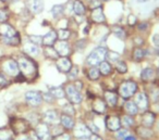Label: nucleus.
I'll use <instances>...</instances> for the list:
<instances>
[{"instance_id": "nucleus-4", "label": "nucleus", "mask_w": 159, "mask_h": 140, "mask_svg": "<svg viewBox=\"0 0 159 140\" xmlns=\"http://www.w3.org/2000/svg\"><path fill=\"white\" fill-rule=\"evenodd\" d=\"M64 92H66V98L69 99L72 104H79L82 102V94L80 92V90L76 89L74 84H68L64 87Z\"/></svg>"}, {"instance_id": "nucleus-34", "label": "nucleus", "mask_w": 159, "mask_h": 140, "mask_svg": "<svg viewBox=\"0 0 159 140\" xmlns=\"http://www.w3.org/2000/svg\"><path fill=\"white\" fill-rule=\"evenodd\" d=\"M87 75H89V78L91 79V81H97L100 76V72L96 66H92L89 70V74Z\"/></svg>"}, {"instance_id": "nucleus-35", "label": "nucleus", "mask_w": 159, "mask_h": 140, "mask_svg": "<svg viewBox=\"0 0 159 140\" xmlns=\"http://www.w3.org/2000/svg\"><path fill=\"white\" fill-rule=\"evenodd\" d=\"M112 32L118 38H120V39H124V38H125V36H126L124 29L122 28V27H120V26H113L112 27Z\"/></svg>"}, {"instance_id": "nucleus-22", "label": "nucleus", "mask_w": 159, "mask_h": 140, "mask_svg": "<svg viewBox=\"0 0 159 140\" xmlns=\"http://www.w3.org/2000/svg\"><path fill=\"white\" fill-rule=\"evenodd\" d=\"M105 101L110 107H116L118 103V94L113 91H106L104 94Z\"/></svg>"}, {"instance_id": "nucleus-54", "label": "nucleus", "mask_w": 159, "mask_h": 140, "mask_svg": "<svg viewBox=\"0 0 159 140\" xmlns=\"http://www.w3.org/2000/svg\"><path fill=\"white\" fill-rule=\"evenodd\" d=\"M7 85V78L3 74H0V86Z\"/></svg>"}, {"instance_id": "nucleus-44", "label": "nucleus", "mask_w": 159, "mask_h": 140, "mask_svg": "<svg viewBox=\"0 0 159 140\" xmlns=\"http://www.w3.org/2000/svg\"><path fill=\"white\" fill-rule=\"evenodd\" d=\"M63 113L73 116L75 114V111H74V109H73V107L71 104H66L63 107Z\"/></svg>"}, {"instance_id": "nucleus-12", "label": "nucleus", "mask_w": 159, "mask_h": 140, "mask_svg": "<svg viewBox=\"0 0 159 140\" xmlns=\"http://www.w3.org/2000/svg\"><path fill=\"white\" fill-rule=\"evenodd\" d=\"M134 103L139 110H147L148 107V98L144 92H137L134 97Z\"/></svg>"}, {"instance_id": "nucleus-38", "label": "nucleus", "mask_w": 159, "mask_h": 140, "mask_svg": "<svg viewBox=\"0 0 159 140\" xmlns=\"http://www.w3.org/2000/svg\"><path fill=\"white\" fill-rule=\"evenodd\" d=\"M63 10H64L63 6L58 5V6H55V7L52 8L51 12H52V15L55 16V18H59V16L62 15V13H63Z\"/></svg>"}, {"instance_id": "nucleus-8", "label": "nucleus", "mask_w": 159, "mask_h": 140, "mask_svg": "<svg viewBox=\"0 0 159 140\" xmlns=\"http://www.w3.org/2000/svg\"><path fill=\"white\" fill-rule=\"evenodd\" d=\"M25 100L32 107H37L40 103L43 102V96L42 92L39 91H34V90H31V91H27L25 94Z\"/></svg>"}, {"instance_id": "nucleus-15", "label": "nucleus", "mask_w": 159, "mask_h": 140, "mask_svg": "<svg viewBox=\"0 0 159 140\" xmlns=\"http://www.w3.org/2000/svg\"><path fill=\"white\" fill-rule=\"evenodd\" d=\"M91 19H92V21L95 23H105L106 18H105V14H104V11H102V7L92 9Z\"/></svg>"}, {"instance_id": "nucleus-53", "label": "nucleus", "mask_w": 159, "mask_h": 140, "mask_svg": "<svg viewBox=\"0 0 159 140\" xmlns=\"http://www.w3.org/2000/svg\"><path fill=\"white\" fill-rule=\"evenodd\" d=\"M91 8L92 9H95V8H98V7H100V2H99V0H93L91 2Z\"/></svg>"}, {"instance_id": "nucleus-43", "label": "nucleus", "mask_w": 159, "mask_h": 140, "mask_svg": "<svg viewBox=\"0 0 159 140\" xmlns=\"http://www.w3.org/2000/svg\"><path fill=\"white\" fill-rule=\"evenodd\" d=\"M9 13L6 9H0V23H6V21L8 20Z\"/></svg>"}, {"instance_id": "nucleus-50", "label": "nucleus", "mask_w": 159, "mask_h": 140, "mask_svg": "<svg viewBox=\"0 0 159 140\" xmlns=\"http://www.w3.org/2000/svg\"><path fill=\"white\" fill-rule=\"evenodd\" d=\"M128 21H129V22H128L129 24H130L131 26H133V25L136 23V16H134L133 14H130V15H129V18H128Z\"/></svg>"}, {"instance_id": "nucleus-1", "label": "nucleus", "mask_w": 159, "mask_h": 140, "mask_svg": "<svg viewBox=\"0 0 159 140\" xmlns=\"http://www.w3.org/2000/svg\"><path fill=\"white\" fill-rule=\"evenodd\" d=\"M19 68L21 71V74L26 78V77H33L37 73V68L35 63L27 57H20L18 60Z\"/></svg>"}, {"instance_id": "nucleus-41", "label": "nucleus", "mask_w": 159, "mask_h": 140, "mask_svg": "<svg viewBox=\"0 0 159 140\" xmlns=\"http://www.w3.org/2000/svg\"><path fill=\"white\" fill-rule=\"evenodd\" d=\"M68 73H69V79H75L77 74H79V68H77V66H72Z\"/></svg>"}, {"instance_id": "nucleus-20", "label": "nucleus", "mask_w": 159, "mask_h": 140, "mask_svg": "<svg viewBox=\"0 0 159 140\" xmlns=\"http://www.w3.org/2000/svg\"><path fill=\"white\" fill-rule=\"evenodd\" d=\"M59 116H58V113L53 110H49L46 113L44 114V120L46 124H50V125H56L57 122L59 120Z\"/></svg>"}, {"instance_id": "nucleus-24", "label": "nucleus", "mask_w": 159, "mask_h": 140, "mask_svg": "<svg viewBox=\"0 0 159 140\" xmlns=\"http://www.w3.org/2000/svg\"><path fill=\"white\" fill-rule=\"evenodd\" d=\"M24 51H25V53L29 55H37L38 53L40 52L39 47H38L37 45L33 44V42H27L24 46Z\"/></svg>"}, {"instance_id": "nucleus-55", "label": "nucleus", "mask_w": 159, "mask_h": 140, "mask_svg": "<svg viewBox=\"0 0 159 140\" xmlns=\"http://www.w3.org/2000/svg\"><path fill=\"white\" fill-rule=\"evenodd\" d=\"M89 140H102V138L99 137L97 133H92V135L89 136Z\"/></svg>"}, {"instance_id": "nucleus-33", "label": "nucleus", "mask_w": 159, "mask_h": 140, "mask_svg": "<svg viewBox=\"0 0 159 140\" xmlns=\"http://www.w3.org/2000/svg\"><path fill=\"white\" fill-rule=\"evenodd\" d=\"M144 57H145V51L142 48L137 47V48H135L134 50H133V59H134L135 61H137V62L142 61V60L144 59Z\"/></svg>"}, {"instance_id": "nucleus-18", "label": "nucleus", "mask_w": 159, "mask_h": 140, "mask_svg": "<svg viewBox=\"0 0 159 140\" xmlns=\"http://www.w3.org/2000/svg\"><path fill=\"white\" fill-rule=\"evenodd\" d=\"M60 123H61V126L66 129H72L75 126L73 117L66 113H62V115L60 116Z\"/></svg>"}, {"instance_id": "nucleus-6", "label": "nucleus", "mask_w": 159, "mask_h": 140, "mask_svg": "<svg viewBox=\"0 0 159 140\" xmlns=\"http://www.w3.org/2000/svg\"><path fill=\"white\" fill-rule=\"evenodd\" d=\"M11 127H12L13 133H18V135H22V133H25L26 131H29L30 124H29V122H26V120H23V118H16V120L12 122Z\"/></svg>"}, {"instance_id": "nucleus-30", "label": "nucleus", "mask_w": 159, "mask_h": 140, "mask_svg": "<svg viewBox=\"0 0 159 140\" xmlns=\"http://www.w3.org/2000/svg\"><path fill=\"white\" fill-rule=\"evenodd\" d=\"M45 55L49 59H52V60H57L59 58V55L58 52L56 51V49L53 48V46H48V47H45Z\"/></svg>"}, {"instance_id": "nucleus-5", "label": "nucleus", "mask_w": 159, "mask_h": 140, "mask_svg": "<svg viewBox=\"0 0 159 140\" xmlns=\"http://www.w3.org/2000/svg\"><path fill=\"white\" fill-rule=\"evenodd\" d=\"M2 70L6 74L10 76H18L20 74V68H19L18 61L13 59H7L2 63Z\"/></svg>"}, {"instance_id": "nucleus-11", "label": "nucleus", "mask_w": 159, "mask_h": 140, "mask_svg": "<svg viewBox=\"0 0 159 140\" xmlns=\"http://www.w3.org/2000/svg\"><path fill=\"white\" fill-rule=\"evenodd\" d=\"M105 123H106V127L111 131H117L118 129L121 128V122H120V118L118 116H107Z\"/></svg>"}, {"instance_id": "nucleus-3", "label": "nucleus", "mask_w": 159, "mask_h": 140, "mask_svg": "<svg viewBox=\"0 0 159 140\" xmlns=\"http://www.w3.org/2000/svg\"><path fill=\"white\" fill-rule=\"evenodd\" d=\"M137 91V85L135 81H125L119 86V94L124 99H129L133 97Z\"/></svg>"}, {"instance_id": "nucleus-19", "label": "nucleus", "mask_w": 159, "mask_h": 140, "mask_svg": "<svg viewBox=\"0 0 159 140\" xmlns=\"http://www.w3.org/2000/svg\"><path fill=\"white\" fill-rule=\"evenodd\" d=\"M92 107H93V111L96 112L97 114H102L106 111V103L102 99L100 98H95L92 103Z\"/></svg>"}, {"instance_id": "nucleus-36", "label": "nucleus", "mask_w": 159, "mask_h": 140, "mask_svg": "<svg viewBox=\"0 0 159 140\" xmlns=\"http://www.w3.org/2000/svg\"><path fill=\"white\" fill-rule=\"evenodd\" d=\"M57 35H58V39H59V40H66L69 37H70L71 33H70V31H69V29L61 28L57 33Z\"/></svg>"}, {"instance_id": "nucleus-57", "label": "nucleus", "mask_w": 159, "mask_h": 140, "mask_svg": "<svg viewBox=\"0 0 159 140\" xmlns=\"http://www.w3.org/2000/svg\"><path fill=\"white\" fill-rule=\"evenodd\" d=\"M154 42H155V44H156L157 46H159V36L158 35L154 36Z\"/></svg>"}, {"instance_id": "nucleus-10", "label": "nucleus", "mask_w": 159, "mask_h": 140, "mask_svg": "<svg viewBox=\"0 0 159 140\" xmlns=\"http://www.w3.org/2000/svg\"><path fill=\"white\" fill-rule=\"evenodd\" d=\"M56 65H57V68L61 73H68L71 70V68H72V63H71L70 59L66 57L58 58L57 62H56Z\"/></svg>"}, {"instance_id": "nucleus-59", "label": "nucleus", "mask_w": 159, "mask_h": 140, "mask_svg": "<svg viewBox=\"0 0 159 140\" xmlns=\"http://www.w3.org/2000/svg\"><path fill=\"white\" fill-rule=\"evenodd\" d=\"M18 140H29V137H26V136H20V137L18 138Z\"/></svg>"}, {"instance_id": "nucleus-7", "label": "nucleus", "mask_w": 159, "mask_h": 140, "mask_svg": "<svg viewBox=\"0 0 159 140\" xmlns=\"http://www.w3.org/2000/svg\"><path fill=\"white\" fill-rule=\"evenodd\" d=\"M36 135L39 137L40 140H52V135H51V131L49 126L46 123H40L36 126L35 129Z\"/></svg>"}, {"instance_id": "nucleus-60", "label": "nucleus", "mask_w": 159, "mask_h": 140, "mask_svg": "<svg viewBox=\"0 0 159 140\" xmlns=\"http://www.w3.org/2000/svg\"><path fill=\"white\" fill-rule=\"evenodd\" d=\"M77 140H89V138H79Z\"/></svg>"}, {"instance_id": "nucleus-14", "label": "nucleus", "mask_w": 159, "mask_h": 140, "mask_svg": "<svg viewBox=\"0 0 159 140\" xmlns=\"http://www.w3.org/2000/svg\"><path fill=\"white\" fill-rule=\"evenodd\" d=\"M155 120H156V114L152 113V112L146 111L145 113L142 115V125L145 127H150L155 124Z\"/></svg>"}, {"instance_id": "nucleus-39", "label": "nucleus", "mask_w": 159, "mask_h": 140, "mask_svg": "<svg viewBox=\"0 0 159 140\" xmlns=\"http://www.w3.org/2000/svg\"><path fill=\"white\" fill-rule=\"evenodd\" d=\"M129 136V130L124 127V128H120L118 129L117 131H116V137L118 138V139H124L125 137H128Z\"/></svg>"}, {"instance_id": "nucleus-52", "label": "nucleus", "mask_w": 159, "mask_h": 140, "mask_svg": "<svg viewBox=\"0 0 159 140\" xmlns=\"http://www.w3.org/2000/svg\"><path fill=\"white\" fill-rule=\"evenodd\" d=\"M86 44H87V42L86 40H80L79 42L76 44V46H77V49H84L85 48V46H86Z\"/></svg>"}, {"instance_id": "nucleus-51", "label": "nucleus", "mask_w": 159, "mask_h": 140, "mask_svg": "<svg viewBox=\"0 0 159 140\" xmlns=\"http://www.w3.org/2000/svg\"><path fill=\"white\" fill-rule=\"evenodd\" d=\"M148 23L147 22H143V23H139V31H146V29H148Z\"/></svg>"}, {"instance_id": "nucleus-56", "label": "nucleus", "mask_w": 159, "mask_h": 140, "mask_svg": "<svg viewBox=\"0 0 159 140\" xmlns=\"http://www.w3.org/2000/svg\"><path fill=\"white\" fill-rule=\"evenodd\" d=\"M29 140H40V139H39V137L36 135V133H32L29 137Z\"/></svg>"}, {"instance_id": "nucleus-16", "label": "nucleus", "mask_w": 159, "mask_h": 140, "mask_svg": "<svg viewBox=\"0 0 159 140\" xmlns=\"http://www.w3.org/2000/svg\"><path fill=\"white\" fill-rule=\"evenodd\" d=\"M16 31L7 23H0V35L2 37H12L16 35Z\"/></svg>"}, {"instance_id": "nucleus-29", "label": "nucleus", "mask_w": 159, "mask_h": 140, "mask_svg": "<svg viewBox=\"0 0 159 140\" xmlns=\"http://www.w3.org/2000/svg\"><path fill=\"white\" fill-rule=\"evenodd\" d=\"M2 42L6 45H9V46H18V45H20L21 40L19 35L16 34V35L12 36V37H2Z\"/></svg>"}, {"instance_id": "nucleus-9", "label": "nucleus", "mask_w": 159, "mask_h": 140, "mask_svg": "<svg viewBox=\"0 0 159 140\" xmlns=\"http://www.w3.org/2000/svg\"><path fill=\"white\" fill-rule=\"evenodd\" d=\"M91 135H92V131L89 130L87 125L80 123V124L74 126V136L76 138H89Z\"/></svg>"}, {"instance_id": "nucleus-2", "label": "nucleus", "mask_w": 159, "mask_h": 140, "mask_svg": "<svg viewBox=\"0 0 159 140\" xmlns=\"http://www.w3.org/2000/svg\"><path fill=\"white\" fill-rule=\"evenodd\" d=\"M107 49L104 47H98V48L94 49L89 55L86 59V64H89V66H97L99 65V63H102V61H105L107 57Z\"/></svg>"}, {"instance_id": "nucleus-62", "label": "nucleus", "mask_w": 159, "mask_h": 140, "mask_svg": "<svg viewBox=\"0 0 159 140\" xmlns=\"http://www.w3.org/2000/svg\"><path fill=\"white\" fill-rule=\"evenodd\" d=\"M1 1H7V0H1Z\"/></svg>"}, {"instance_id": "nucleus-17", "label": "nucleus", "mask_w": 159, "mask_h": 140, "mask_svg": "<svg viewBox=\"0 0 159 140\" xmlns=\"http://www.w3.org/2000/svg\"><path fill=\"white\" fill-rule=\"evenodd\" d=\"M58 39V35H57V32L56 31H50L46 34V35L43 37V45L45 47H48V46H53L56 44Z\"/></svg>"}, {"instance_id": "nucleus-42", "label": "nucleus", "mask_w": 159, "mask_h": 140, "mask_svg": "<svg viewBox=\"0 0 159 140\" xmlns=\"http://www.w3.org/2000/svg\"><path fill=\"white\" fill-rule=\"evenodd\" d=\"M30 42H33L35 45H43V37L42 36H35V35H32L30 36Z\"/></svg>"}, {"instance_id": "nucleus-46", "label": "nucleus", "mask_w": 159, "mask_h": 140, "mask_svg": "<svg viewBox=\"0 0 159 140\" xmlns=\"http://www.w3.org/2000/svg\"><path fill=\"white\" fill-rule=\"evenodd\" d=\"M52 140H71V137L69 133H61L60 135L58 136H55Z\"/></svg>"}, {"instance_id": "nucleus-23", "label": "nucleus", "mask_w": 159, "mask_h": 140, "mask_svg": "<svg viewBox=\"0 0 159 140\" xmlns=\"http://www.w3.org/2000/svg\"><path fill=\"white\" fill-rule=\"evenodd\" d=\"M124 111L128 113V115L134 116L139 113V107H136V104L134 103V101H126L123 105Z\"/></svg>"}, {"instance_id": "nucleus-40", "label": "nucleus", "mask_w": 159, "mask_h": 140, "mask_svg": "<svg viewBox=\"0 0 159 140\" xmlns=\"http://www.w3.org/2000/svg\"><path fill=\"white\" fill-rule=\"evenodd\" d=\"M11 133L7 129H0V140H10Z\"/></svg>"}, {"instance_id": "nucleus-58", "label": "nucleus", "mask_w": 159, "mask_h": 140, "mask_svg": "<svg viewBox=\"0 0 159 140\" xmlns=\"http://www.w3.org/2000/svg\"><path fill=\"white\" fill-rule=\"evenodd\" d=\"M123 140H136V138L133 137V136H128V137H125Z\"/></svg>"}, {"instance_id": "nucleus-27", "label": "nucleus", "mask_w": 159, "mask_h": 140, "mask_svg": "<svg viewBox=\"0 0 159 140\" xmlns=\"http://www.w3.org/2000/svg\"><path fill=\"white\" fill-rule=\"evenodd\" d=\"M99 72L102 75H104V76H108V75L111 74V71H112V68H111V65L109 62L107 61H102V63H99Z\"/></svg>"}, {"instance_id": "nucleus-21", "label": "nucleus", "mask_w": 159, "mask_h": 140, "mask_svg": "<svg viewBox=\"0 0 159 140\" xmlns=\"http://www.w3.org/2000/svg\"><path fill=\"white\" fill-rule=\"evenodd\" d=\"M29 7L33 13H40L44 9L43 0H29Z\"/></svg>"}, {"instance_id": "nucleus-37", "label": "nucleus", "mask_w": 159, "mask_h": 140, "mask_svg": "<svg viewBox=\"0 0 159 140\" xmlns=\"http://www.w3.org/2000/svg\"><path fill=\"white\" fill-rule=\"evenodd\" d=\"M116 68H117V71L120 74H124V73H126V71H128L126 63L123 61H118L117 63H116Z\"/></svg>"}, {"instance_id": "nucleus-47", "label": "nucleus", "mask_w": 159, "mask_h": 140, "mask_svg": "<svg viewBox=\"0 0 159 140\" xmlns=\"http://www.w3.org/2000/svg\"><path fill=\"white\" fill-rule=\"evenodd\" d=\"M42 96H43V100H45V101H47V102H49V103H51V102H53V96L50 94V92H48V94H42Z\"/></svg>"}, {"instance_id": "nucleus-25", "label": "nucleus", "mask_w": 159, "mask_h": 140, "mask_svg": "<svg viewBox=\"0 0 159 140\" xmlns=\"http://www.w3.org/2000/svg\"><path fill=\"white\" fill-rule=\"evenodd\" d=\"M73 11L76 15H83L85 13V6L81 0L73 1Z\"/></svg>"}, {"instance_id": "nucleus-26", "label": "nucleus", "mask_w": 159, "mask_h": 140, "mask_svg": "<svg viewBox=\"0 0 159 140\" xmlns=\"http://www.w3.org/2000/svg\"><path fill=\"white\" fill-rule=\"evenodd\" d=\"M136 133H139V136H141L142 138H144V139H147V138H150L152 136V130L150 128H148V127H145V126H139L136 128Z\"/></svg>"}, {"instance_id": "nucleus-49", "label": "nucleus", "mask_w": 159, "mask_h": 140, "mask_svg": "<svg viewBox=\"0 0 159 140\" xmlns=\"http://www.w3.org/2000/svg\"><path fill=\"white\" fill-rule=\"evenodd\" d=\"M152 101H154V102H157V101H159V89L152 90Z\"/></svg>"}, {"instance_id": "nucleus-32", "label": "nucleus", "mask_w": 159, "mask_h": 140, "mask_svg": "<svg viewBox=\"0 0 159 140\" xmlns=\"http://www.w3.org/2000/svg\"><path fill=\"white\" fill-rule=\"evenodd\" d=\"M120 122H121V126L123 127H132L134 126V118L131 115H124L122 118H120Z\"/></svg>"}, {"instance_id": "nucleus-61", "label": "nucleus", "mask_w": 159, "mask_h": 140, "mask_svg": "<svg viewBox=\"0 0 159 140\" xmlns=\"http://www.w3.org/2000/svg\"><path fill=\"white\" fill-rule=\"evenodd\" d=\"M139 2H146V1H148V0H137Z\"/></svg>"}, {"instance_id": "nucleus-45", "label": "nucleus", "mask_w": 159, "mask_h": 140, "mask_svg": "<svg viewBox=\"0 0 159 140\" xmlns=\"http://www.w3.org/2000/svg\"><path fill=\"white\" fill-rule=\"evenodd\" d=\"M107 57H108V59L111 60V61H118V59H119V53L113 52V51H107Z\"/></svg>"}, {"instance_id": "nucleus-13", "label": "nucleus", "mask_w": 159, "mask_h": 140, "mask_svg": "<svg viewBox=\"0 0 159 140\" xmlns=\"http://www.w3.org/2000/svg\"><path fill=\"white\" fill-rule=\"evenodd\" d=\"M53 48L56 49V51L58 52L59 57H66L70 53V46L66 40H59L56 42V44L53 45Z\"/></svg>"}, {"instance_id": "nucleus-48", "label": "nucleus", "mask_w": 159, "mask_h": 140, "mask_svg": "<svg viewBox=\"0 0 159 140\" xmlns=\"http://www.w3.org/2000/svg\"><path fill=\"white\" fill-rule=\"evenodd\" d=\"M87 127H89V130L92 131V133H99V128H98V127L96 126L95 123H94V122H91V123H89V125Z\"/></svg>"}, {"instance_id": "nucleus-31", "label": "nucleus", "mask_w": 159, "mask_h": 140, "mask_svg": "<svg viewBox=\"0 0 159 140\" xmlns=\"http://www.w3.org/2000/svg\"><path fill=\"white\" fill-rule=\"evenodd\" d=\"M50 92L51 94L53 96V98L55 99H62L64 97V94H66V92H64V89L62 87H56V88H51L50 89Z\"/></svg>"}, {"instance_id": "nucleus-28", "label": "nucleus", "mask_w": 159, "mask_h": 140, "mask_svg": "<svg viewBox=\"0 0 159 140\" xmlns=\"http://www.w3.org/2000/svg\"><path fill=\"white\" fill-rule=\"evenodd\" d=\"M155 76V72L152 68H146L142 71V74H141V78L143 79L144 81H148L150 79H152Z\"/></svg>"}]
</instances>
